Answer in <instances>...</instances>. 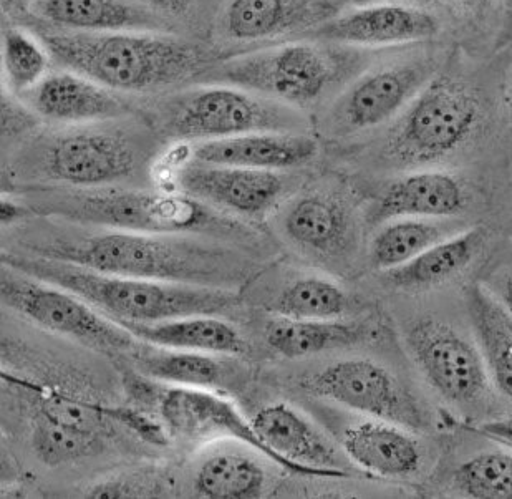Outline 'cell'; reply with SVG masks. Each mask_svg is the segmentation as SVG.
I'll return each instance as SVG.
<instances>
[{
  "label": "cell",
  "instance_id": "6da1fadb",
  "mask_svg": "<svg viewBox=\"0 0 512 499\" xmlns=\"http://www.w3.org/2000/svg\"><path fill=\"white\" fill-rule=\"evenodd\" d=\"M166 236L170 234L118 231L67 241L55 239L34 248V254L113 276L223 289L247 281L249 264L234 252Z\"/></svg>",
  "mask_w": 512,
  "mask_h": 499
},
{
  "label": "cell",
  "instance_id": "7a4b0ae2",
  "mask_svg": "<svg viewBox=\"0 0 512 499\" xmlns=\"http://www.w3.org/2000/svg\"><path fill=\"white\" fill-rule=\"evenodd\" d=\"M50 57L118 93L163 90L198 75L208 55L198 45L143 30L42 35Z\"/></svg>",
  "mask_w": 512,
  "mask_h": 499
},
{
  "label": "cell",
  "instance_id": "3957f363",
  "mask_svg": "<svg viewBox=\"0 0 512 499\" xmlns=\"http://www.w3.org/2000/svg\"><path fill=\"white\" fill-rule=\"evenodd\" d=\"M4 266L82 297L116 322H163L188 315H223L241 304L231 289L113 276L42 256L2 257Z\"/></svg>",
  "mask_w": 512,
  "mask_h": 499
},
{
  "label": "cell",
  "instance_id": "277c9868",
  "mask_svg": "<svg viewBox=\"0 0 512 499\" xmlns=\"http://www.w3.org/2000/svg\"><path fill=\"white\" fill-rule=\"evenodd\" d=\"M483 118V100L469 83L436 75L398 117L383 153L401 168L431 165L468 145Z\"/></svg>",
  "mask_w": 512,
  "mask_h": 499
},
{
  "label": "cell",
  "instance_id": "5b68a950",
  "mask_svg": "<svg viewBox=\"0 0 512 499\" xmlns=\"http://www.w3.org/2000/svg\"><path fill=\"white\" fill-rule=\"evenodd\" d=\"M50 211L77 223L145 234H183L223 228L208 204L188 194L97 188L58 201Z\"/></svg>",
  "mask_w": 512,
  "mask_h": 499
},
{
  "label": "cell",
  "instance_id": "8992f818",
  "mask_svg": "<svg viewBox=\"0 0 512 499\" xmlns=\"http://www.w3.org/2000/svg\"><path fill=\"white\" fill-rule=\"evenodd\" d=\"M0 299L42 329L65 335L110 357L128 359L140 339L73 292L4 266Z\"/></svg>",
  "mask_w": 512,
  "mask_h": 499
},
{
  "label": "cell",
  "instance_id": "52a82bcc",
  "mask_svg": "<svg viewBox=\"0 0 512 499\" xmlns=\"http://www.w3.org/2000/svg\"><path fill=\"white\" fill-rule=\"evenodd\" d=\"M339 75L337 63L312 42H289L232 57L221 77L232 85L285 105L317 102Z\"/></svg>",
  "mask_w": 512,
  "mask_h": 499
},
{
  "label": "cell",
  "instance_id": "ba28073f",
  "mask_svg": "<svg viewBox=\"0 0 512 499\" xmlns=\"http://www.w3.org/2000/svg\"><path fill=\"white\" fill-rule=\"evenodd\" d=\"M285 103L242 88L201 87L174 98L166 112L171 135L183 140H219L254 131H292Z\"/></svg>",
  "mask_w": 512,
  "mask_h": 499
},
{
  "label": "cell",
  "instance_id": "9c48e42d",
  "mask_svg": "<svg viewBox=\"0 0 512 499\" xmlns=\"http://www.w3.org/2000/svg\"><path fill=\"white\" fill-rule=\"evenodd\" d=\"M300 390L350 412L397 423L411 432L428 428L420 400L390 370L370 359L339 360L299 380Z\"/></svg>",
  "mask_w": 512,
  "mask_h": 499
},
{
  "label": "cell",
  "instance_id": "30bf717a",
  "mask_svg": "<svg viewBox=\"0 0 512 499\" xmlns=\"http://www.w3.org/2000/svg\"><path fill=\"white\" fill-rule=\"evenodd\" d=\"M405 344L423 378L446 402L471 408L488 398L491 377L483 352L453 325L435 317L413 320Z\"/></svg>",
  "mask_w": 512,
  "mask_h": 499
},
{
  "label": "cell",
  "instance_id": "8fae6325",
  "mask_svg": "<svg viewBox=\"0 0 512 499\" xmlns=\"http://www.w3.org/2000/svg\"><path fill=\"white\" fill-rule=\"evenodd\" d=\"M438 65L435 55H420L368 70L335 100L330 125L357 133L392 122L436 77Z\"/></svg>",
  "mask_w": 512,
  "mask_h": 499
},
{
  "label": "cell",
  "instance_id": "7c38bea8",
  "mask_svg": "<svg viewBox=\"0 0 512 499\" xmlns=\"http://www.w3.org/2000/svg\"><path fill=\"white\" fill-rule=\"evenodd\" d=\"M140 153L120 131L83 130L55 136L44 153L45 175L78 188H107L130 178Z\"/></svg>",
  "mask_w": 512,
  "mask_h": 499
},
{
  "label": "cell",
  "instance_id": "4fadbf2b",
  "mask_svg": "<svg viewBox=\"0 0 512 499\" xmlns=\"http://www.w3.org/2000/svg\"><path fill=\"white\" fill-rule=\"evenodd\" d=\"M441 30L440 15L428 7L382 2L334 15L305 35L353 47H395L428 42L436 39Z\"/></svg>",
  "mask_w": 512,
  "mask_h": 499
},
{
  "label": "cell",
  "instance_id": "5bb4252c",
  "mask_svg": "<svg viewBox=\"0 0 512 499\" xmlns=\"http://www.w3.org/2000/svg\"><path fill=\"white\" fill-rule=\"evenodd\" d=\"M257 437L272 451L276 465L307 478H345L343 450L287 403H271L252 418Z\"/></svg>",
  "mask_w": 512,
  "mask_h": 499
},
{
  "label": "cell",
  "instance_id": "9a60e30c",
  "mask_svg": "<svg viewBox=\"0 0 512 499\" xmlns=\"http://www.w3.org/2000/svg\"><path fill=\"white\" fill-rule=\"evenodd\" d=\"M179 188L201 203L242 216L266 213L281 198L284 181L276 171L194 163L178 175Z\"/></svg>",
  "mask_w": 512,
  "mask_h": 499
},
{
  "label": "cell",
  "instance_id": "2e32d148",
  "mask_svg": "<svg viewBox=\"0 0 512 499\" xmlns=\"http://www.w3.org/2000/svg\"><path fill=\"white\" fill-rule=\"evenodd\" d=\"M334 12L332 0H229L219 17V32L242 44L307 34Z\"/></svg>",
  "mask_w": 512,
  "mask_h": 499
},
{
  "label": "cell",
  "instance_id": "e0dca14e",
  "mask_svg": "<svg viewBox=\"0 0 512 499\" xmlns=\"http://www.w3.org/2000/svg\"><path fill=\"white\" fill-rule=\"evenodd\" d=\"M317 153L319 145L312 136L294 131H254L201 141L194 148V160L208 165L279 171L307 165Z\"/></svg>",
  "mask_w": 512,
  "mask_h": 499
},
{
  "label": "cell",
  "instance_id": "ac0fdd59",
  "mask_svg": "<svg viewBox=\"0 0 512 499\" xmlns=\"http://www.w3.org/2000/svg\"><path fill=\"white\" fill-rule=\"evenodd\" d=\"M468 204V191L458 176L446 171H410L393 180L378 198L375 223L397 218H450Z\"/></svg>",
  "mask_w": 512,
  "mask_h": 499
},
{
  "label": "cell",
  "instance_id": "d6986e66",
  "mask_svg": "<svg viewBox=\"0 0 512 499\" xmlns=\"http://www.w3.org/2000/svg\"><path fill=\"white\" fill-rule=\"evenodd\" d=\"M29 93L37 115L52 122H105L131 112L113 90L70 70L50 73Z\"/></svg>",
  "mask_w": 512,
  "mask_h": 499
},
{
  "label": "cell",
  "instance_id": "ffe728a7",
  "mask_svg": "<svg viewBox=\"0 0 512 499\" xmlns=\"http://www.w3.org/2000/svg\"><path fill=\"white\" fill-rule=\"evenodd\" d=\"M342 450L353 465L390 480L410 478L423 465V448L411 430L375 418L347 428Z\"/></svg>",
  "mask_w": 512,
  "mask_h": 499
},
{
  "label": "cell",
  "instance_id": "44dd1931",
  "mask_svg": "<svg viewBox=\"0 0 512 499\" xmlns=\"http://www.w3.org/2000/svg\"><path fill=\"white\" fill-rule=\"evenodd\" d=\"M282 231L300 251L334 257L347 248L352 221L347 206L334 194L312 191L285 209Z\"/></svg>",
  "mask_w": 512,
  "mask_h": 499
},
{
  "label": "cell",
  "instance_id": "7402d4cb",
  "mask_svg": "<svg viewBox=\"0 0 512 499\" xmlns=\"http://www.w3.org/2000/svg\"><path fill=\"white\" fill-rule=\"evenodd\" d=\"M116 322V320H115ZM136 339L166 349L213 355H242L247 342L241 332L219 315L199 314L163 322H118Z\"/></svg>",
  "mask_w": 512,
  "mask_h": 499
},
{
  "label": "cell",
  "instance_id": "603a6c76",
  "mask_svg": "<svg viewBox=\"0 0 512 499\" xmlns=\"http://www.w3.org/2000/svg\"><path fill=\"white\" fill-rule=\"evenodd\" d=\"M372 325L358 320L282 319L267 325L266 342L277 355L299 360L350 349L375 337Z\"/></svg>",
  "mask_w": 512,
  "mask_h": 499
},
{
  "label": "cell",
  "instance_id": "cb8c5ba5",
  "mask_svg": "<svg viewBox=\"0 0 512 499\" xmlns=\"http://www.w3.org/2000/svg\"><path fill=\"white\" fill-rule=\"evenodd\" d=\"M135 374L176 387L228 390L234 370L213 354L141 344L128 357Z\"/></svg>",
  "mask_w": 512,
  "mask_h": 499
},
{
  "label": "cell",
  "instance_id": "d4e9b609",
  "mask_svg": "<svg viewBox=\"0 0 512 499\" xmlns=\"http://www.w3.org/2000/svg\"><path fill=\"white\" fill-rule=\"evenodd\" d=\"M19 388L30 403V412L39 413L62 427L77 432L97 435L115 440L120 435L121 425L115 417L116 407L98 402L95 398L83 397L49 383L30 382L24 378L2 375Z\"/></svg>",
  "mask_w": 512,
  "mask_h": 499
},
{
  "label": "cell",
  "instance_id": "484cf974",
  "mask_svg": "<svg viewBox=\"0 0 512 499\" xmlns=\"http://www.w3.org/2000/svg\"><path fill=\"white\" fill-rule=\"evenodd\" d=\"M488 239L484 228L466 229L433 244L413 261L385 272L387 281L398 289H425L458 276L479 256Z\"/></svg>",
  "mask_w": 512,
  "mask_h": 499
},
{
  "label": "cell",
  "instance_id": "4316f807",
  "mask_svg": "<svg viewBox=\"0 0 512 499\" xmlns=\"http://www.w3.org/2000/svg\"><path fill=\"white\" fill-rule=\"evenodd\" d=\"M466 304L491 382L512 402V314L481 286L469 287Z\"/></svg>",
  "mask_w": 512,
  "mask_h": 499
},
{
  "label": "cell",
  "instance_id": "83f0119b",
  "mask_svg": "<svg viewBox=\"0 0 512 499\" xmlns=\"http://www.w3.org/2000/svg\"><path fill=\"white\" fill-rule=\"evenodd\" d=\"M35 14L72 32L153 29L155 17L126 0H35Z\"/></svg>",
  "mask_w": 512,
  "mask_h": 499
},
{
  "label": "cell",
  "instance_id": "f1b7e54d",
  "mask_svg": "<svg viewBox=\"0 0 512 499\" xmlns=\"http://www.w3.org/2000/svg\"><path fill=\"white\" fill-rule=\"evenodd\" d=\"M267 473L244 453H216L194 476V491L209 499H257L266 493Z\"/></svg>",
  "mask_w": 512,
  "mask_h": 499
},
{
  "label": "cell",
  "instance_id": "f546056e",
  "mask_svg": "<svg viewBox=\"0 0 512 499\" xmlns=\"http://www.w3.org/2000/svg\"><path fill=\"white\" fill-rule=\"evenodd\" d=\"M355 309L347 291L329 279L302 277L290 282L267 304V311L282 319H343Z\"/></svg>",
  "mask_w": 512,
  "mask_h": 499
},
{
  "label": "cell",
  "instance_id": "4dcf8cb0",
  "mask_svg": "<svg viewBox=\"0 0 512 499\" xmlns=\"http://www.w3.org/2000/svg\"><path fill=\"white\" fill-rule=\"evenodd\" d=\"M446 238V229L428 219H390L373 236L370 243V261L380 271H392L413 261L421 252Z\"/></svg>",
  "mask_w": 512,
  "mask_h": 499
},
{
  "label": "cell",
  "instance_id": "1f68e13d",
  "mask_svg": "<svg viewBox=\"0 0 512 499\" xmlns=\"http://www.w3.org/2000/svg\"><path fill=\"white\" fill-rule=\"evenodd\" d=\"M30 430L35 455L47 466L75 465L103 453L110 441L62 427L34 412L30 413Z\"/></svg>",
  "mask_w": 512,
  "mask_h": 499
},
{
  "label": "cell",
  "instance_id": "d6a6232c",
  "mask_svg": "<svg viewBox=\"0 0 512 499\" xmlns=\"http://www.w3.org/2000/svg\"><path fill=\"white\" fill-rule=\"evenodd\" d=\"M459 495L473 499H512V453L486 451L464 461L453 475Z\"/></svg>",
  "mask_w": 512,
  "mask_h": 499
},
{
  "label": "cell",
  "instance_id": "836d02e7",
  "mask_svg": "<svg viewBox=\"0 0 512 499\" xmlns=\"http://www.w3.org/2000/svg\"><path fill=\"white\" fill-rule=\"evenodd\" d=\"M49 50L45 49L42 40H37L24 30L7 29L4 32L5 80L14 93H29L37 87L49 70Z\"/></svg>",
  "mask_w": 512,
  "mask_h": 499
},
{
  "label": "cell",
  "instance_id": "e575fe53",
  "mask_svg": "<svg viewBox=\"0 0 512 499\" xmlns=\"http://www.w3.org/2000/svg\"><path fill=\"white\" fill-rule=\"evenodd\" d=\"M501 0H423V4H433L443 10L455 24L473 34L488 32L494 15L498 12Z\"/></svg>",
  "mask_w": 512,
  "mask_h": 499
},
{
  "label": "cell",
  "instance_id": "d590c367",
  "mask_svg": "<svg viewBox=\"0 0 512 499\" xmlns=\"http://www.w3.org/2000/svg\"><path fill=\"white\" fill-rule=\"evenodd\" d=\"M165 490L161 483L150 478H113V480L95 486L90 490V498H150L161 495Z\"/></svg>",
  "mask_w": 512,
  "mask_h": 499
},
{
  "label": "cell",
  "instance_id": "8d00e7d4",
  "mask_svg": "<svg viewBox=\"0 0 512 499\" xmlns=\"http://www.w3.org/2000/svg\"><path fill=\"white\" fill-rule=\"evenodd\" d=\"M479 432L489 440L496 441L499 445L506 446L512 450V417L503 418V420H494L479 425Z\"/></svg>",
  "mask_w": 512,
  "mask_h": 499
},
{
  "label": "cell",
  "instance_id": "74e56055",
  "mask_svg": "<svg viewBox=\"0 0 512 499\" xmlns=\"http://www.w3.org/2000/svg\"><path fill=\"white\" fill-rule=\"evenodd\" d=\"M30 209L25 208L22 204L17 203V201H10V199L2 198V203H0V223L2 226H10V224H14L15 221H19L20 218H25V216H29Z\"/></svg>",
  "mask_w": 512,
  "mask_h": 499
},
{
  "label": "cell",
  "instance_id": "f35d334b",
  "mask_svg": "<svg viewBox=\"0 0 512 499\" xmlns=\"http://www.w3.org/2000/svg\"><path fill=\"white\" fill-rule=\"evenodd\" d=\"M501 302H503L504 307L512 314V272L506 277L503 289H501Z\"/></svg>",
  "mask_w": 512,
  "mask_h": 499
},
{
  "label": "cell",
  "instance_id": "ab89813d",
  "mask_svg": "<svg viewBox=\"0 0 512 499\" xmlns=\"http://www.w3.org/2000/svg\"><path fill=\"white\" fill-rule=\"evenodd\" d=\"M504 103H506V112H508V118L512 123V77L506 85V92H504Z\"/></svg>",
  "mask_w": 512,
  "mask_h": 499
},
{
  "label": "cell",
  "instance_id": "60d3db41",
  "mask_svg": "<svg viewBox=\"0 0 512 499\" xmlns=\"http://www.w3.org/2000/svg\"><path fill=\"white\" fill-rule=\"evenodd\" d=\"M501 4L504 5V10H506V25H508V29H512V0H501Z\"/></svg>",
  "mask_w": 512,
  "mask_h": 499
},
{
  "label": "cell",
  "instance_id": "b9f144b4",
  "mask_svg": "<svg viewBox=\"0 0 512 499\" xmlns=\"http://www.w3.org/2000/svg\"><path fill=\"white\" fill-rule=\"evenodd\" d=\"M421 2H423V0H421Z\"/></svg>",
  "mask_w": 512,
  "mask_h": 499
}]
</instances>
